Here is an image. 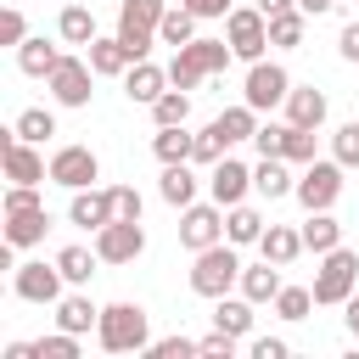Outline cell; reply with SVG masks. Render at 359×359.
I'll use <instances>...</instances> for the list:
<instances>
[{
    "mask_svg": "<svg viewBox=\"0 0 359 359\" xmlns=\"http://www.w3.org/2000/svg\"><path fill=\"white\" fill-rule=\"evenodd\" d=\"M95 342H101L107 353H140V348H151L146 309H140V303H107V309H101V325H95Z\"/></svg>",
    "mask_w": 359,
    "mask_h": 359,
    "instance_id": "1",
    "label": "cell"
},
{
    "mask_svg": "<svg viewBox=\"0 0 359 359\" xmlns=\"http://www.w3.org/2000/svg\"><path fill=\"white\" fill-rule=\"evenodd\" d=\"M230 286H241V258H236V241H213V247H202V252H196V264H191V292L219 303Z\"/></svg>",
    "mask_w": 359,
    "mask_h": 359,
    "instance_id": "2",
    "label": "cell"
},
{
    "mask_svg": "<svg viewBox=\"0 0 359 359\" xmlns=\"http://www.w3.org/2000/svg\"><path fill=\"white\" fill-rule=\"evenodd\" d=\"M353 286H359V252H348V247L320 252V269H314V286H309V292H314V309L348 303Z\"/></svg>",
    "mask_w": 359,
    "mask_h": 359,
    "instance_id": "3",
    "label": "cell"
},
{
    "mask_svg": "<svg viewBox=\"0 0 359 359\" xmlns=\"http://www.w3.org/2000/svg\"><path fill=\"white\" fill-rule=\"evenodd\" d=\"M163 0H123L118 6V39L129 45V56L135 62H146V50H151V39H157V28H163Z\"/></svg>",
    "mask_w": 359,
    "mask_h": 359,
    "instance_id": "4",
    "label": "cell"
},
{
    "mask_svg": "<svg viewBox=\"0 0 359 359\" xmlns=\"http://www.w3.org/2000/svg\"><path fill=\"white\" fill-rule=\"evenodd\" d=\"M224 39H230V50L241 62H264V50H269V17L258 6H236L224 17Z\"/></svg>",
    "mask_w": 359,
    "mask_h": 359,
    "instance_id": "5",
    "label": "cell"
},
{
    "mask_svg": "<svg viewBox=\"0 0 359 359\" xmlns=\"http://www.w3.org/2000/svg\"><path fill=\"white\" fill-rule=\"evenodd\" d=\"M286 95H292V73L280 62H252L247 67V84H241V101L247 107L269 112V107H286Z\"/></svg>",
    "mask_w": 359,
    "mask_h": 359,
    "instance_id": "6",
    "label": "cell"
},
{
    "mask_svg": "<svg viewBox=\"0 0 359 359\" xmlns=\"http://www.w3.org/2000/svg\"><path fill=\"white\" fill-rule=\"evenodd\" d=\"M309 213H320V208H331L337 196H342V163L331 157V163H303V174H297V191H292Z\"/></svg>",
    "mask_w": 359,
    "mask_h": 359,
    "instance_id": "7",
    "label": "cell"
},
{
    "mask_svg": "<svg viewBox=\"0 0 359 359\" xmlns=\"http://www.w3.org/2000/svg\"><path fill=\"white\" fill-rule=\"evenodd\" d=\"M90 79H95V67H90V56H62L56 67H50V95H56V107H90Z\"/></svg>",
    "mask_w": 359,
    "mask_h": 359,
    "instance_id": "8",
    "label": "cell"
},
{
    "mask_svg": "<svg viewBox=\"0 0 359 359\" xmlns=\"http://www.w3.org/2000/svg\"><path fill=\"white\" fill-rule=\"evenodd\" d=\"M95 252H101V264H135V258L146 252L140 219H112V224H101V230H95Z\"/></svg>",
    "mask_w": 359,
    "mask_h": 359,
    "instance_id": "9",
    "label": "cell"
},
{
    "mask_svg": "<svg viewBox=\"0 0 359 359\" xmlns=\"http://www.w3.org/2000/svg\"><path fill=\"white\" fill-rule=\"evenodd\" d=\"M0 163H6V180L11 185H39V180H50V163L34 151V140H22L17 129L0 140Z\"/></svg>",
    "mask_w": 359,
    "mask_h": 359,
    "instance_id": "10",
    "label": "cell"
},
{
    "mask_svg": "<svg viewBox=\"0 0 359 359\" xmlns=\"http://www.w3.org/2000/svg\"><path fill=\"white\" fill-rule=\"evenodd\" d=\"M50 180L67 185V191H84V185L101 180V157H95L90 146H56V151H50Z\"/></svg>",
    "mask_w": 359,
    "mask_h": 359,
    "instance_id": "11",
    "label": "cell"
},
{
    "mask_svg": "<svg viewBox=\"0 0 359 359\" xmlns=\"http://www.w3.org/2000/svg\"><path fill=\"white\" fill-rule=\"evenodd\" d=\"M180 241H185L191 252L224 241V208H219V202H191V208H180Z\"/></svg>",
    "mask_w": 359,
    "mask_h": 359,
    "instance_id": "12",
    "label": "cell"
},
{
    "mask_svg": "<svg viewBox=\"0 0 359 359\" xmlns=\"http://www.w3.org/2000/svg\"><path fill=\"white\" fill-rule=\"evenodd\" d=\"M62 269L56 264H17L11 269V292L22 297V303H62Z\"/></svg>",
    "mask_w": 359,
    "mask_h": 359,
    "instance_id": "13",
    "label": "cell"
},
{
    "mask_svg": "<svg viewBox=\"0 0 359 359\" xmlns=\"http://www.w3.org/2000/svg\"><path fill=\"white\" fill-rule=\"evenodd\" d=\"M208 191H213L219 208H236V202H247V191H252V168L236 163V157H219V163L208 168Z\"/></svg>",
    "mask_w": 359,
    "mask_h": 359,
    "instance_id": "14",
    "label": "cell"
},
{
    "mask_svg": "<svg viewBox=\"0 0 359 359\" xmlns=\"http://www.w3.org/2000/svg\"><path fill=\"white\" fill-rule=\"evenodd\" d=\"M67 219H73L79 230H101V224H112V219H118V208H112V191H95V185L73 191V202H67Z\"/></svg>",
    "mask_w": 359,
    "mask_h": 359,
    "instance_id": "15",
    "label": "cell"
},
{
    "mask_svg": "<svg viewBox=\"0 0 359 359\" xmlns=\"http://www.w3.org/2000/svg\"><path fill=\"white\" fill-rule=\"evenodd\" d=\"M84 56H90V67H95L101 79H123V73L135 67V56H129V45H123L118 34H112V39H101V34H95V39L84 45Z\"/></svg>",
    "mask_w": 359,
    "mask_h": 359,
    "instance_id": "16",
    "label": "cell"
},
{
    "mask_svg": "<svg viewBox=\"0 0 359 359\" xmlns=\"http://www.w3.org/2000/svg\"><path fill=\"white\" fill-rule=\"evenodd\" d=\"M163 90H168V67H157V62H135V67L123 73V95L140 101V107H151Z\"/></svg>",
    "mask_w": 359,
    "mask_h": 359,
    "instance_id": "17",
    "label": "cell"
},
{
    "mask_svg": "<svg viewBox=\"0 0 359 359\" xmlns=\"http://www.w3.org/2000/svg\"><path fill=\"white\" fill-rule=\"evenodd\" d=\"M202 79H213V73H208V62H202V50H196V39H191V45L174 50V62H168V84H174V90H196Z\"/></svg>",
    "mask_w": 359,
    "mask_h": 359,
    "instance_id": "18",
    "label": "cell"
},
{
    "mask_svg": "<svg viewBox=\"0 0 359 359\" xmlns=\"http://www.w3.org/2000/svg\"><path fill=\"white\" fill-rule=\"evenodd\" d=\"M50 230V213L45 208H28V213H6V241L11 247H39Z\"/></svg>",
    "mask_w": 359,
    "mask_h": 359,
    "instance_id": "19",
    "label": "cell"
},
{
    "mask_svg": "<svg viewBox=\"0 0 359 359\" xmlns=\"http://www.w3.org/2000/svg\"><path fill=\"white\" fill-rule=\"evenodd\" d=\"M258 247H264V258H269V264H280V269H286L297 252H309V247H303V230H286V224H264Z\"/></svg>",
    "mask_w": 359,
    "mask_h": 359,
    "instance_id": "20",
    "label": "cell"
},
{
    "mask_svg": "<svg viewBox=\"0 0 359 359\" xmlns=\"http://www.w3.org/2000/svg\"><path fill=\"white\" fill-rule=\"evenodd\" d=\"M56 325H62V331H73V337H84V331H95V325H101V309H95L84 292H73V297H62V303H56Z\"/></svg>",
    "mask_w": 359,
    "mask_h": 359,
    "instance_id": "21",
    "label": "cell"
},
{
    "mask_svg": "<svg viewBox=\"0 0 359 359\" xmlns=\"http://www.w3.org/2000/svg\"><path fill=\"white\" fill-rule=\"evenodd\" d=\"M286 123H297V129H320L325 123V95L309 84V90H292L286 95Z\"/></svg>",
    "mask_w": 359,
    "mask_h": 359,
    "instance_id": "22",
    "label": "cell"
},
{
    "mask_svg": "<svg viewBox=\"0 0 359 359\" xmlns=\"http://www.w3.org/2000/svg\"><path fill=\"white\" fill-rule=\"evenodd\" d=\"M151 151H157V163H191L196 135H191L185 123H168V129H157V135H151Z\"/></svg>",
    "mask_w": 359,
    "mask_h": 359,
    "instance_id": "23",
    "label": "cell"
},
{
    "mask_svg": "<svg viewBox=\"0 0 359 359\" xmlns=\"http://www.w3.org/2000/svg\"><path fill=\"white\" fill-rule=\"evenodd\" d=\"M252 191H258V196H269V202H275V196H292V191H297V180L286 174V157H264V163L252 168Z\"/></svg>",
    "mask_w": 359,
    "mask_h": 359,
    "instance_id": "24",
    "label": "cell"
},
{
    "mask_svg": "<svg viewBox=\"0 0 359 359\" xmlns=\"http://www.w3.org/2000/svg\"><path fill=\"white\" fill-rule=\"evenodd\" d=\"M163 202L168 208H191L196 202V174H191V163H163Z\"/></svg>",
    "mask_w": 359,
    "mask_h": 359,
    "instance_id": "25",
    "label": "cell"
},
{
    "mask_svg": "<svg viewBox=\"0 0 359 359\" xmlns=\"http://www.w3.org/2000/svg\"><path fill=\"white\" fill-rule=\"evenodd\" d=\"M258 236H264V213H258V208H247V202L224 208V241H236V247H252Z\"/></svg>",
    "mask_w": 359,
    "mask_h": 359,
    "instance_id": "26",
    "label": "cell"
},
{
    "mask_svg": "<svg viewBox=\"0 0 359 359\" xmlns=\"http://www.w3.org/2000/svg\"><path fill=\"white\" fill-rule=\"evenodd\" d=\"M241 297H252V303H275L280 297V264H252V269H241Z\"/></svg>",
    "mask_w": 359,
    "mask_h": 359,
    "instance_id": "27",
    "label": "cell"
},
{
    "mask_svg": "<svg viewBox=\"0 0 359 359\" xmlns=\"http://www.w3.org/2000/svg\"><path fill=\"white\" fill-rule=\"evenodd\" d=\"M252 309H258L252 297H230V292H224L219 309H213V325L230 331V337H247V331H252Z\"/></svg>",
    "mask_w": 359,
    "mask_h": 359,
    "instance_id": "28",
    "label": "cell"
},
{
    "mask_svg": "<svg viewBox=\"0 0 359 359\" xmlns=\"http://www.w3.org/2000/svg\"><path fill=\"white\" fill-rule=\"evenodd\" d=\"M196 22H202V17H196L191 6H168V11H163V28H157V39L180 50V45H191V39H196Z\"/></svg>",
    "mask_w": 359,
    "mask_h": 359,
    "instance_id": "29",
    "label": "cell"
},
{
    "mask_svg": "<svg viewBox=\"0 0 359 359\" xmlns=\"http://www.w3.org/2000/svg\"><path fill=\"white\" fill-rule=\"evenodd\" d=\"M56 62H62V50L45 45V39H22V45H17V67H22L28 79H50Z\"/></svg>",
    "mask_w": 359,
    "mask_h": 359,
    "instance_id": "30",
    "label": "cell"
},
{
    "mask_svg": "<svg viewBox=\"0 0 359 359\" xmlns=\"http://www.w3.org/2000/svg\"><path fill=\"white\" fill-rule=\"evenodd\" d=\"M303 247H309V252H331V247H342V224L331 219V208L309 213V224H303Z\"/></svg>",
    "mask_w": 359,
    "mask_h": 359,
    "instance_id": "31",
    "label": "cell"
},
{
    "mask_svg": "<svg viewBox=\"0 0 359 359\" xmlns=\"http://www.w3.org/2000/svg\"><path fill=\"white\" fill-rule=\"evenodd\" d=\"M56 34H62V45H90V39H95V17H90V6H62Z\"/></svg>",
    "mask_w": 359,
    "mask_h": 359,
    "instance_id": "32",
    "label": "cell"
},
{
    "mask_svg": "<svg viewBox=\"0 0 359 359\" xmlns=\"http://www.w3.org/2000/svg\"><path fill=\"white\" fill-rule=\"evenodd\" d=\"M95 264H101V252H90V247H62L56 252V269L67 275V286H90Z\"/></svg>",
    "mask_w": 359,
    "mask_h": 359,
    "instance_id": "33",
    "label": "cell"
},
{
    "mask_svg": "<svg viewBox=\"0 0 359 359\" xmlns=\"http://www.w3.org/2000/svg\"><path fill=\"white\" fill-rule=\"evenodd\" d=\"M213 123L224 129V140H230V146H236V140H252V135H258V107H247V101H241V107H224Z\"/></svg>",
    "mask_w": 359,
    "mask_h": 359,
    "instance_id": "34",
    "label": "cell"
},
{
    "mask_svg": "<svg viewBox=\"0 0 359 359\" xmlns=\"http://www.w3.org/2000/svg\"><path fill=\"white\" fill-rule=\"evenodd\" d=\"M269 45H275V50H297V45H303V11H297V6L269 17Z\"/></svg>",
    "mask_w": 359,
    "mask_h": 359,
    "instance_id": "35",
    "label": "cell"
},
{
    "mask_svg": "<svg viewBox=\"0 0 359 359\" xmlns=\"http://www.w3.org/2000/svg\"><path fill=\"white\" fill-rule=\"evenodd\" d=\"M151 118H157V129L185 123V118H191V95H185V90H163V95L151 101Z\"/></svg>",
    "mask_w": 359,
    "mask_h": 359,
    "instance_id": "36",
    "label": "cell"
},
{
    "mask_svg": "<svg viewBox=\"0 0 359 359\" xmlns=\"http://www.w3.org/2000/svg\"><path fill=\"white\" fill-rule=\"evenodd\" d=\"M22 140H34V146H45L50 135H56V118L45 112V107H28V112H17V123H11Z\"/></svg>",
    "mask_w": 359,
    "mask_h": 359,
    "instance_id": "37",
    "label": "cell"
},
{
    "mask_svg": "<svg viewBox=\"0 0 359 359\" xmlns=\"http://www.w3.org/2000/svg\"><path fill=\"white\" fill-rule=\"evenodd\" d=\"M224 151H230V140H224V129H219V123H208V129L196 135V151H191V163H202V168H213V163H219Z\"/></svg>",
    "mask_w": 359,
    "mask_h": 359,
    "instance_id": "38",
    "label": "cell"
},
{
    "mask_svg": "<svg viewBox=\"0 0 359 359\" xmlns=\"http://www.w3.org/2000/svg\"><path fill=\"white\" fill-rule=\"evenodd\" d=\"M309 309H314V292L309 286H280V297H275V314L280 320H309Z\"/></svg>",
    "mask_w": 359,
    "mask_h": 359,
    "instance_id": "39",
    "label": "cell"
},
{
    "mask_svg": "<svg viewBox=\"0 0 359 359\" xmlns=\"http://www.w3.org/2000/svg\"><path fill=\"white\" fill-rule=\"evenodd\" d=\"M331 157H337L342 168H359V123H342V129L331 135Z\"/></svg>",
    "mask_w": 359,
    "mask_h": 359,
    "instance_id": "40",
    "label": "cell"
},
{
    "mask_svg": "<svg viewBox=\"0 0 359 359\" xmlns=\"http://www.w3.org/2000/svg\"><path fill=\"white\" fill-rule=\"evenodd\" d=\"M286 163H314V129H297V123H286V151H280Z\"/></svg>",
    "mask_w": 359,
    "mask_h": 359,
    "instance_id": "41",
    "label": "cell"
},
{
    "mask_svg": "<svg viewBox=\"0 0 359 359\" xmlns=\"http://www.w3.org/2000/svg\"><path fill=\"white\" fill-rule=\"evenodd\" d=\"M34 348H39V359H79V337L62 325H56V337H39Z\"/></svg>",
    "mask_w": 359,
    "mask_h": 359,
    "instance_id": "42",
    "label": "cell"
},
{
    "mask_svg": "<svg viewBox=\"0 0 359 359\" xmlns=\"http://www.w3.org/2000/svg\"><path fill=\"white\" fill-rule=\"evenodd\" d=\"M252 146H258V157H280L286 151V123H258Z\"/></svg>",
    "mask_w": 359,
    "mask_h": 359,
    "instance_id": "43",
    "label": "cell"
},
{
    "mask_svg": "<svg viewBox=\"0 0 359 359\" xmlns=\"http://www.w3.org/2000/svg\"><path fill=\"white\" fill-rule=\"evenodd\" d=\"M22 39H28V22H22L17 6H6L0 11V45H22Z\"/></svg>",
    "mask_w": 359,
    "mask_h": 359,
    "instance_id": "44",
    "label": "cell"
},
{
    "mask_svg": "<svg viewBox=\"0 0 359 359\" xmlns=\"http://www.w3.org/2000/svg\"><path fill=\"white\" fill-rule=\"evenodd\" d=\"M0 208H6V213H28V208H45V202H39V185H11Z\"/></svg>",
    "mask_w": 359,
    "mask_h": 359,
    "instance_id": "45",
    "label": "cell"
},
{
    "mask_svg": "<svg viewBox=\"0 0 359 359\" xmlns=\"http://www.w3.org/2000/svg\"><path fill=\"white\" fill-rule=\"evenodd\" d=\"M146 353H151V359H191L196 342H191V337H163V342H151Z\"/></svg>",
    "mask_w": 359,
    "mask_h": 359,
    "instance_id": "46",
    "label": "cell"
},
{
    "mask_svg": "<svg viewBox=\"0 0 359 359\" xmlns=\"http://www.w3.org/2000/svg\"><path fill=\"white\" fill-rule=\"evenodd\" d=\"M236 342H241V337H230V331H219V325H213V337H202V342H196V353H208V359H230V353H236Z\"/></svg>",
    "mask_w": 359,
    "mask_h": 359,
    "instance_id": "47",
    "label": "cell"
},
{
    "mask_svg": "<svg viewBox=\"0 0 359 359\" xmlns=\"http://www.w3.org/2000/svg\"><path fill=\"white\" fill-rule=\"evenodd\" d=\"M112 208H118V219H140V208H146V202H140V191H135V185H112Z\"/></svg>",
    "mask_w": 359,
    "mask_h": 359,
    "instance_id": "48",
    "label": "cell"
},
{
    "mask_svg": "<svg viewBox=\"0 0 359 359\" xmlns=\"http://www.w3.org/2000/svg\"><path fill=\"white\" fill-rule=\"evenodd\" d=\"M247 353H252V359H286L292 348H286L280 337H252V342H247Z\"/></svg>",
    "mask_w": 359,
    "mask_h": 359,
    "instance_id": "49",
    "label": "cell"
},
{
    "mask_svg": "<svg viewBox=\"0 0 359 359\" xmlns=\"http://www.w3.org/2000/svg\"><path fill=\"white\" fill-rule=\"evenodd\" d=\"M180 6H191L196 17H230V11H236L230 0H180Z\"/></svg>",
    "mask_w": 359,
    "mask_h": 359,
    "instance_id": "50",
    "label": "cell"
},
{
    "mask_svg": "<svg viewBox=\"0 0 359 359\" xmlns=\"http://www.w3.org/2000/svg\"><path fill=\"white\" fill-rule=\"evenodd\" d=\"M337 50H342L348 62H359V22H348V28H342V39H337Z\"/></svg>",
    "mask_w": 359,
    "mask_h": 359,
    "instance_id": "51",
    "label": "cell"
},
{
    "mask_svg": "<svg viewBox=\"0 0 359 359\" xmlns=\"http://www.w3.org/2000/svg\"><path fill=\"white\" fill-rule=\"evenodd\" d=\"M342 325H348V337H359V292L342 303Z\"/></svg>",
    "mask_w": 359,
    "mask_h": 359,
    "instance_id": "52",
    "label": "cell"
},
{
    "mask_svg": "<svg viewBox=\"0 0 359 359\" xmlns=\"http://www.w3.org/2000/svg\"><path fill=\"white\" fill-rule=\"evenodd\" d=\"M331 6H342V0H297L303 17H320V11H331Z\"/></svg>",
    "mask_w": 359,
    "mask_h": 359,
    "instance_id": "53",
    "label": "cell"
},
{
    "mask_svg": "<svg viewBox=\"0 0 359 359\" xmlns=\"http://www.w3.org/2000/svg\"><path fill=\"white\" fill-rule=\"evenodd\" d=\"M292 6H297V0H258V11H264V17H275V11H292Z\"/></svg>",
    "mask_w": 359,
    "mask_h": 359,
    "instance_id": "54",
    "label": "cell"
}]
</instances>
